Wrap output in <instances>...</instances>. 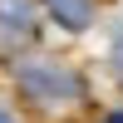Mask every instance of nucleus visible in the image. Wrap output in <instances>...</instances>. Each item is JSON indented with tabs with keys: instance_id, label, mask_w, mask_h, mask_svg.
Instances as JSON below:
<instances>
[{
	"instance_id": "nucleus-2",
	"label": "nucleus",
	"mask_w": 123,
	"mask_h": 123,
	"mask_svg": "<svg viewBox=\"0 0 123 123\" xmlns=\"http://www.w3.org/2000/svg\"><path fill=\"white\" fill-rule=\"evenodd\" d=\"M0 35L15 44L35 39V0H0Z\"/></svg>"
},
{
	"instance_id": "nucleus-4",
	"label": "nucleus",
	"mask_w": 123,
	"mask_h": 123,
	"mask_svg": "<svg viewBox=\"0 0 123 123\" xmlns=\"http://www.w3.org/2000/svg\"><path fill=\"white\" fill-rule=\"evenodd\" d=\"M118 74H123V44H118Z\"/></svg>"
},
{
	"instance_id": "nucleus-6",
	"label": "nucleus",
	"mask_w": 123,
	"mask_h": 123,
	"mask_svg": "<svg viewBox=\"0 0 123 123\" xmlns=\"http://www.w3.org/2000/svg\"><path fill=\"white\" fill-rule=\"evenodd\" d=\"M0 123H10V118H5V113H0Z\"/></svg>"
},
{
	"instance_id": "nucleus-3",
	"label": "nucleus",
	"mask_w": 123,
	"mask_h": 123,
	"mask_svg": "<svg viewBox=\"0 0 123 123\" xmlns=\"http://www.w3.org/2000/svg\"><path fill=\"white\" fill-rule=\"evenodd\" d=\"M44 5L54 10V20L64 30H89L94 25V10H98L94 0H44Z\"/></svg>"
},
{
	"instance_id": "nucleus-5",
	"label": "nucleus",
	"mask_w": 123,
	"mask_h": 123,
	"mask_svg": "<svg viewBox=\"0 0 123 123\" xmlns=\"http://www.w3.org/2000/svg\"><path fill=\"white\" fill-rule=\"evenodd\" d=\"M104 123H123V113H113V118H104Z\"/></svg>"
},
{
	"instance_id": "nucleus-1",
	"label": "nucleus",
	"mask_w": 123,
	"mask_h": 123,
	"mask_svg": "<svg viewBox=\"0 0 123 123\" xmlns=\"http://www.w3.org/2000/svg\"><path fill=\"white\" fill-rule=\"evenodd\" d=\"M15 79H20V94L39 108H59V104H79L84 98V79L69 64H20Z\"/></svg>"
}]
</instances>
